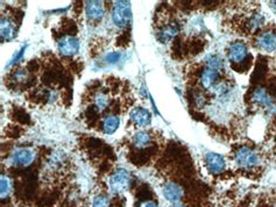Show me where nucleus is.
<instances>
[{"label": "nucleus", "instance_id": "a211bd4d", "mask_svg": "<svg viewBox=\"0 0 276 207\" xmlns=\"http://www.w3.org/2000/svg\"><path fill=\"white\" fill-rule=\"evenodd\" d=\"M205 62H207L208 68L215 69L217 71H219V70H222L225 67L224 60L221 59L220 56L218 55H209L205 57Z\"/></svg>", "mask_w": 276, "mask_h": 207}, {"label": "nucleus", "instance_id": "4468645a", "mask_svg": "<svg viewBox=\"0 0 276 207\" xmlns=\"http://www.w3.org/2000/svg\"><path fill=\"white\" fill-rule=\"evenodd\" d=\"M180 27L176 22H171L168 23L164 26L162 30H160L158 33V39L161 41V42H168L174 39V37L179 34Z\"/></svg>", "mask_w": 276, "mask_h": 207}, {"label": "nucleus", "instance_id": "5701e85b", "mask_svg": "<svg viewBox=\"0 0 276 207\" xmlns=\"http://www.w3.org/2000/svg\"><path fill=\"white\" fill-rule=\"evenodd\" d=\"M24 51H26V45H23V47L21 49H20V50L18 53L14 54V56L12 57V60L10 61V63H8L7 67H11V65H14V64L18 63V62L22 59Z\"/></svg>", "mask_w": 276, "mask_h": 207}, {"label": "nucleus", "instance_id": "9b49d317", "mask_svg": "<svg viewBox=\"0 0 276 207\" xmlns=\"http://www.w3.org/2000/svg\"><path fill=\"white\" fill-rule=\"evenodd\" d=\"M130 118L135 125H138L140 127L149 126V123L152 121L149 111L142 109V107H135V109L132 110L130 113Z\"/></svg>", "mask_w": 276, "mask_h": 207}, {"label": "nucleus", "instance_id": "cd10ccee", "mask_svg": "<svg viewBox=\"0 0 276 207\" xmlns=\"http://www.w3.org/2000/svg\"><path fill=\"white\" fill-rule=\"evenodd\" d=\"M171 207H185V206H183V205H179V204H176V205H172Z\"/></svg>", "mask_w": 276, "mask_h": 207}, {"label": "nucleus", "instance_id": "f03ea898", "mask_svg": "<svg viewBox=\"0 0 276 207\" xmlns=\"http://www.w3.org/2000/svg\"><path fill=\"white\" fill-rule=\"evenodd\" d=\"M131 173L125 169H118L110 178V189L114 194H121L131 186Z\"/></svg>", "mask_w": 276, "mask_h": 207}, {"label": "nucleus", "instance_id": "dca6fc26", "mask_svg": "<svg viewBox=\"0 0 276 207\" xmlns=\"http://www.w3.org/2000/svg\"><path fill=\"white\" fill-rule=\"evenodd\" d=\"M120 126V119L117 115H108L103 121V132L105 134H113Z\"/></svg>", "mask_w": 276, "mask_h": 207}, {"label": "nucleus", "instance_id": "c85d7f7f", "mask_svg": "<svg viewBox=\"0 0 276 207\" xmlns=\"http://www.w3.org/2000/svg\"><path fill=\"white\" fill-rule=\"evenodd\" d=\"M275 7H276V2H275Z\"/></svg>", "mask_w": 276, "mask_h": 207}, {"label": "nucleus", "instance_id": "b1692460", "mask_svg": "<svg viewBox=\"0 0 276 207\" xmlns=\"http://www.w3.org/2000/svg\"><path fill=\"white\" fill-rule=\"evenodd\" d=\"M120 53H110L109 55L105 56V62L109 64H115L120 60Z\"/></svg>", "mask_w": 276, "mask_h": 207}, {"label": "nucleus", "instance_id": "f3484780", "mask_svg": "<svg viewBox=\"0 0 276 207\" xmlns=\"http://www.w3.org/2000/svg\"><path fill=\"white\" fill-rule=\"evenodd\" d=\"M152 142V136L148 132H138L133 136V143L137 148H146Z\"/></svg>", "mask_w": 276, "mask_h": 207}, {"label": "nucleus", "instance_id": "a878e982", "mask_svg": "<svg viewBox=\"0 0 276 207\" xmlns=\"http://www.w3.org/2000/svg\"><path fill=\"white\" fill-rule=\"evenodd\" d=\"M205 101H207V99H205L204 94L203 93H197L196 97H195V102L197 106H203Z\"/></svg>", "mask_w": 276, "mask_h": 207}, {"label": "nucleus", "instance_id": "1a4fd4ad", "mask_svg": "<svg viewBox=\"0 0 276 207\" xmlns=\"http://www.w3.org/2000/svg\"><path fill=\"white\" fill-rule=\"evenodd\" d=\"M85 13L88 19L92 20V21H99L105 14L104 4L102 2H86Z\"/></svg>", "mask_w": 276, "mask_h": 207}, {"label": "nucleus", "instance_id": "9d476101", "mask_svg": "<svg viewBox=\"0 0 276 207\" xmlns=\"http://www.w3.org/2000/svg\"><path fill=\"white\" fill-rule=\"evenodd\" d=\"M257 47L265 51H274L276 49V34L273 32H263L258 36Z\"/></svg>", "mask_w": 276, "mask_h": 207}, {"label": "nucleus", "instance_id": "aec40b11", "mask_svg": "<svg viewBox=\"0 0 276 207\" xmlns=\"http://www.w3.org/2000/svg\"><path fill=\"white\" fill-rule=\"evenodd\" d=\"M109 104L110 100L105 93H98L96 98H94V106H96V109L99 112L104 111L106 107L109 106Z\"/></svg>", "mask_w": 276, "mask_h": 207}, {"label": "nucleus", "instance_id": "6ab92c4d", "mask_svg": "<svg viewBox=\"0 0 276 207\" xmlns=\"http://www.w3.org/2000/svg\"><path fill=\"white\" fill-rule=\"evenodd\" d=\"M0 192H2V199H5L8 196H10V193L12 191V185H11V180L10 178L7 176L3 175L2 176V182H0Z\"/></svg>", "mask_w": 276, "mask_h": 207}, {"label": "nucleus", "instance_id": "2eb2a0df", "mask_svg": "<svg viewBox=\"0 0 276 207\" xmlns=\"http://www.w3.org/2000/svg\"><path fill=\"white\" fill-rule=\"evenodd\" d=\"M0 34H2L3 40H12L15 35V26L14 23L11 21L10 19H2V23H0Z\"/></svg>", "mask_w": 276, "mask_h": 207}, {"label": "nucleus", "instance_id": "f257e3e1", "mask_svg": "<svg viewBox=\"0 0 276 207\" xmlns=\"http://www.w3.org/2000/svg\"><path fill=\"white\" fill-rule=\"evenodd\" d=\"M112 20L117 27H126L132 21L131 4L129 2H115L113 4Z\"/></svg>", "mask_w": 276, "mask_h": 207}, {"label": "nucleus", "instance_id": "4be33fe9", "mask_svg": "<svg viewBox=\"0 0 276 207\" xmlns=\"http://www.w3.org/2000/svg\"><path fill=\"white\" fill-rule=\"evenodd\" d=\"M92 207H111L109 198L104 196V194L97 196L92 202Z\"/></svg>", "mask_w": 276, "mask_h": 207}, {"label": "nucleus", "instance_id": "7ed1b4c3", "mask_svg": "<svg viewBox=\"0 0 276 207\" xmlns=\"http://www.w3.org/2000/svg\"><path fill=\"white\" fill-rule=\"evenodd\" d=\"M236 162L240 168L244 169H253L260 165V156L252 149L242 147L239 149L236 154Z\"/></svg>", "mask_w": 276, "mask_h": 207}, {"label": "nucleus", "instance_id": "bb28decb", "mask_svg": "<svg viewBox=\"0 0 276 207\" xmlns=\"http://www.w3.org/2000/svg\"><path fill=\"white\" fill-rule=\"evenodd\" d=\"M139 207H158V204L152 200H147V201H143Z\"/></svg>", "mask_w": 276, "mask_h": 207}, {"label": "nucleus", "instance_id": "393cba45", "mask_svg": "<svg viewBox=\"0 0 276 207\" xmlns=\"http://www.w3.org/2000/svg\"><path fill=\"white\" fill-rule=\"evenodd\" d=\"M14 78H15V81H18V82L24 81L27 78V71L24 69L16 70L15 73H14Z\"/></svg>", "mask_w": 276, "mask_h": 207}, {"label": "nucleus", "instance_id": "0eeeda50", "mask_svg": "<svg viewBox=\"0 0 276 207\" xmlns=\"http://www.w3.org/2000/svg\"><path fill=\"white\" fill-rule=\"evenodd\" d=\"M162 192H163L164 198H166L169 202H171V204H174V205L179 204L184 196V191H183L182 186H180L176 183H172V182L164 185Z\"/></svg>", "mask_w": 276, "mask_h": 207}, {"label": "nucleus", "instance_id": "39448f33", "mask_svg": "<svg viewBox=\"0 0 276 207\" xmlns=\"http://www.w3.org/2000/svg\"><path fill=\"white\" fill-rule=\"evenodd\" d=\"M57 49L62 56H73L80 50V41L73 36H64L57 43Z\"/></svg>", "mask_w": 276, "mask_h": 207}, {"label": "nucleus", "instance_id": "6e6552de", "mask_svg": "<svg viewBox=\"0 0 276 207\" xmlns=\"http://www.w3.org/2000/svg\"><path fill=\"white\" fill-rule=\"evenodd\" d=\"M247 51H248V49H247L246 44L244 42H240V41H237V42H233L229 45L228 55L230 61L234 62V63H241L246 59Z\"/></svg>", "mask_w": 276, "mask_h": 207}, {"label": "nucleus", "instance_id": "20e7f679", "mask_svg": "<svg viewBox=\"0 0 276 207\" xmlns=\"http://www.w3.org/2000/svg\"><path fill=\"white\" fill-rule=\"evenodd\" d=\"M35 160V151L28 148L15 149L11 156V163L15 167H28Z\"/></svg>", "mask_w": 276, "mask_h": 207}, {"label": "nucleus", "instance_id": "ddd939ff", "mask_svg": "<svg viewBox=\"0 0 276 207\" xmlns=\"http://www.w3.org/2000/svg\"><path fill=\"white\" fill-rule=\"evenodd\" d=\"M252 101L255 105L260 107H266V109H269V107L273 106V98H271L268 92L263 88H257L252 93Z\"/></svg>", "mask_w": 276, "mask_h": 207}, {"label": "nucleus", "instance_id": "412c9836", "mask_svg": "<svg viewBox=\"0 0 276 207\" xmlns=\"http://www.w3.org/2000/svg\"><path fill=\"white\" fill-rule=\"evenodd\" d=\"M263 22H265V18L261 14H254L249 19V28L252 31H257L262 26Z\"/></svg>", "mask_w": 276, "mask_h": 207}, {"label": "nucleus", "instance_id": "423d86ee", "mask_svg": "<svg viewBox=\"0 0 276 207\" xmlns=\"http://www.w3.org/2000/svg\"><path fill=\"white\" fill-rule=\"evenodd\" d=\"M205 164H207L208 170L211 173H215L218 175L225 170L226 168V161L224 156L220 154H217V152H208L205 155Z\"/></svg>", "mask_w": 276, "mask_h": 207}, {"label": "nucleus", "instance_id": "f8f14e48", "mask_svg": "<svg viewBox=\"0 0 276 207\" xmlns=\"http://www.w3.org/2000/svg\"><path fill=\"white\" fill-rule=\"evenodd\" d=\"M219 81V71L215 69L205 68L200 76V84L204 89H213Z\"/></svg>", "mask_w": 276, "mask_h": 207}]
</instances>
